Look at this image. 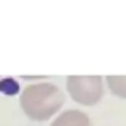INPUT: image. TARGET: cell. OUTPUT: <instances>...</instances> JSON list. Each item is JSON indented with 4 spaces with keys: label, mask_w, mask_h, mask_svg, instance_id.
<instances>
[{
    "label": "cell",
    "mask_w": 126,
    "mask_h": 126,
    "mask_svg": "<svg viewBox=\"0 0 126 126\" xmlns=\"http://www.w3.org/2000/svg\"><path fill=\"white\" fill-rule=\"evenodd\" d=\"M104 80L105 88L111 95L120 99H126V76H107Z\"/></svg>",
    "instance_id": "4"
},
{
    "label": "cell",
    "mask_w": 126,
    "mask_h": 126,
    "mask_svg": "<svg viewBox=\"0 0 126 126\" xmlns=\"http://www.w3.org/2000/svg\"><path fill=\"white\" fill-rule=\"evenodd\" d=\"M50 126H92L89 116L77 108L61 110L50 122Z\"/></svg>",
    "instance_id": "3"
},
{
    "label": "cell",
    "mask_w": 126,
    "mask_h": 126,
    "mask_svg": "<svg viewBox=\"0 0 126 126\" xmlns=\"http://www.w3.org/2000/svg\"><path fill=\"white\" fill-rule=\"evenodd\" d=\"M19 107L33 122L52 120L64 107L65 94L50 82H34L19 94Z\"/></svg>",
    "instance_id": "1"
},
{
    "label": "cell",
    "mask_w": 126,
    "mask_h": 126,
    "mask_svg": "<svg viewBox=\"0 0 126 126\" xmlns=\"http://www.w3.org/2000/svg\"><path fill=\"white\" fill-rule=\"evenodd\" d=\"M0 94L8 95V96H14V95L21 94L19 83L14 77H3V79H0Z\"/></svg>",
    "instance_id": "5"
},
{
    "label": "cell",
    "mask_w": 126,
    "mask_h": 126,
    "mask_svg": "<svg viewBox=\"0 0 126 126\" xmlns=\"http://www.w3.org/2000/svg\"><path fill=\"white\" fill-rule=\"evenodd\" d=\"M65 91L79 105L94 107L105 94V80L101 76H68Z\"/></svg>",
    "instance_id": "2"
}]
</instances>
